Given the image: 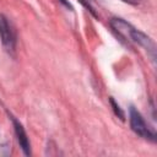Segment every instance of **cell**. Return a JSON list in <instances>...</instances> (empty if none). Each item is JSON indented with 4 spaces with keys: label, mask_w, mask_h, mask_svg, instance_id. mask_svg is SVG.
<instances>
[{
    "label": "cell",
    "mask_w": 157,
    "mask_h": 157,
    "mask_svg": "<svg viewBox=\"0 0 157 157\" xmlns=\"http://www.w3.org/2000/svg\"><path fill=\"white\" fill-rule=\"evenodd\" d=\"M110 26L118 34H120L125 39H129L131 42L137 43L140 47H142L145 50H147L150 53L152 60H155V58H156V45H155V42L148 36H146L144 32L136 29L135 27H132L130 23H128L123 18H118V17L112 18L110 20Z\"/></svg>",
    "instance_id": "cell-1"
},
{
    "label": "cell",
    "mask_w": 157,
    "mask_h": 157,
    "mask_svg": "<svg viewBox=\"0 0 157 157\" xmlns=\"http://www.w3.org/2000/svg\"><path fill=\"white\" fill-rule=\"evenodd\" d=\"M129 121H130V128L131 130L137 134L139 136L155 141L156 140V132L148 126V124L145 121L140 112H137L134 107H130L129 110Z\"/></svg>",
    "instance_id": "cell-2"
},
{
    "label": "cell",
    "mask_w": 157,
    "mask_h": 157,
    "mask_svg": "<svg viewBox=\"0 0 157 157\" xmlns=\"http://www.w3.org/2000/svg\"><path fill=\"white\" fill-rule=\"evenodd\" d=\"M0 39L6 52L9 53L15 52L16 42H17L16 31L13 29L9 18L2 13H0Z\"/></svg>",
    "instance_id": "cell-3"
},
{
    "label": "cell",
    "mask_w": 157,
    "mask_h": 157,
    "mask_svg": "<svg viewBox=\"0 0 157 157\" xmlns=\"http://www.w3.org/2000/svg\"><path fill=\"white\" fill-rule=\"evenodd\" d=\"M11 120H12V124H13L15 134H16L17 141L20 144V147L22 148V151H23V153L26 156L31 155V145H29V140L27 137V134L25 131V128L22 126V124L15 117H11Z\"/></svg>",
    "instance_id": "cell-4"
},
{
    "label": "cell",
    "mask_w": 157,
    "mask_h": 157,
    "mask_svg": "<svg viewBox=\"0 0 157 157\" xmlns=\"http://www.w3.org/2000/svg\"><path fill=\"white\" fill-rule=\"evenodd\" d=\"M109 102H110V104H112V107H113V110H114L115 115H117L118 118H120L121 120H124V112L120 109L119 104H117V102L113 99V97H110V98H109Z\"/></svg>",
    "instance_id": "cell-5"
},
{
    "label": "cell",
    "mask_w": 157,
    "mask_h": 157,
    "mask_svg": "<svg viewBox=\"0 0 157 157\" xmlns=\"http://www.w3.org/2000/svg\"><path fill=\"white\" fill-rule=\"evenodd\" d=\"M80 1H81V4H82L93 16H97L96 12H94V9H93V6H92V0H80Z\"/></svg>",
    "instance_id": "cell-6"
},
{
    "label": "cell",
    "mask_w": 157,
    "mask_h": 157,
    "mask_svg": "<svg viewBox=\"0 0 157 157\" xmlns=\"http://www.w3.org/2000/svg\"><path fill=\"white\" fill-rule=\"evenodd\" d=\"M124 2H128V4H130V5H137V4H140V1L141 0H123Z\"/></svg>",
    "instance_id": "cell-7"
},
{
    "label": "cell",
    "mask_w": 157,
    "mask_h": 157,
    "mask_svg": "<svg viewBox=\"0 0 157 157\" xmlns=\"http://www.w3.org/2000/svg\"><path fill=\"white\" fill-rule=\"evenodd\" d=\"M60 2H61V4H64L65 6H67V7H70V9H71V6H70V4H69V2L66 1V0H60Z\"/></svg>",
    "instance_id": "cell-8"
}]
</instances>
